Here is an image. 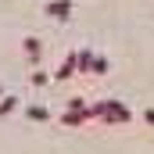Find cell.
Wrapping results in <instances>:
<instances>
[{
    "mask_svg": "<svg viewBox=\"0 0 154 154\" xmlns=\"http://www.w3.org/2000/svg\"><path fill=\"white\" fill-rule=\"evenodd\" d=\"M90 108H93V118H97V122H108V125H122V122L133 118V111H129L122 100H93Z\"/></svg>",
    "mask_w": 154,
    "mask_h": 154,
    "instance_id": "1",
    "label": "cell"
},
{
    "mask_svg": "<svg viewBox=\"0 0 154 154\" xmlns=\"http://www.w3.org/2000/svg\"><path fill=\"white\" fill-rule=\"evenodd\" d=\"M72 11H75V7H72V0H47V4H43V14H47V18H54V22H68V18H72Z\"/></svg>",
    "mask_w": 154,
    "mask_h": 154,
    "instance_id": "2",
    "label": "cell"
},
{
    "mask_svg": "<svg viewBox=\"0 0 154 154\" xmlns=\"http://www.w3.org/2000/svg\"><path fill=\"white\" fill-rule=\"evenodd\" d=\"M61 122L72 125V129H75V125H86V122H93V108H90V104H86V108H68V111L61 115Z\"/></svg>",
    "mask_w": 154,
    "mask_h": 154,
    "instance_id": "3",
    "label": "cell"
},
{
    "mask_svg": "<svg viewBox=\"0 0 154 154\" xmlns=\"http://www.w3.org/2000/svg\"><path fill=\"white\" fill-rule=\"evenodd\" d=\"M22 54H25V61L36 68L39 57H43V43H39V36H25V39H22Z\"/></svg>",
    "mask_w": 154,
    "mask_h": 154,
    "instance_id": "4",
    "label": "cell"
},
{
    "mask_svg": "<svg viewBox=\"0 0 154 154\" xmlns=\"http://www.w3.org/2000/svg\"><path fill=\"white\" fill-rule=\"evenodd\" d=\"M79 72V61H75V54H68L61 65H57V72H54V79H72Z\"/></svg>",
    "mask_w": 154,
    "mask_h": 154,
    "instance_id": "5",
    "label": "cell"
},
{
    "mask_svg": "<svg viewBox=\"0 0 154 154\" xmlns=\"http://www.w3.org/2000/svg\"><path fill=\"white\" fill-rule=\"evenodd\" d=\"M14 111H18V97H14V93H4V97H0V118L14 115Z\"/></svg>",
    "mask_w": 154,
    "mask_h": 154,
    "instance_id": "6",
    "label": "cell"
},
{
    "mask_svg": "<svg viewBox=\"0 0 154 154\" xmlns=\"http://www.w3.org/2000/svg\"><path fill=\"white\" fill-rule=\"evenodd\" d=\"M75 61H79V72L82 75L93 72V50H75Z\"/></svg>",
    "mask_w": 154,
    "mask_h": 154,
    "instance_id": "7",
    "label": "cell"
},
{
    "mask_svg": "<svg viewBox=\"0 0 154 154\" xmlns=\"http://www.w3.org/2000/svg\"><path fill=\"white\" fill-rule=\"evenodd\" d=\"M25 118H29V122H47L50 111H47L43 104H29V108H25Z\"/></svg>",
    "mask_w": 154,
    "mask_h": 154,
    "instance_id": "8",
    "label": "cell"
},
{
    "mask_svg": "<svg viewBox=\"0 0 154 154\" xmlns=\"http://www.w3.org/2000/svg\"><path fill=\"white\" fill-rule=\"evenodd\" d=\"M108 68H111V61H108L104 54H93V72H90V75H108Z\"/></svg>",
    "mask_w": 154,
    "mask_h": 154,
    "instance_id": "9",
    "label": "cell"
},
{
    "mask_svg": "<svg viewBox=\"0 0 154 154\" xmlns=\"http://www.w3.org/2000/svg\"><path fill=\"white\" fill-rule=\"evenodd\" d=\"M29 82H32V86H47V82H50V75H47L43 68H32V75H29Z\"/></svg>",
    "mask_w": 154,
    "mask_h": 154,
    "instance_id": "10",
    "label": "cell"
},
{
    "mask_svg": "<svg viewBox=\"0 0 154 154\" xmlns=\"http://www.w3.org/2000/svg\"><path fill=\"white\" fill-rule=\"evenodd\" d=\"M143 122H147V125H154V108H147V111H143Z\"/></svg>",
    "mask_w": 154,
    "mask_h": 154,
    "instance_id": "11",
    "label": "cell"
},
{
    "mask_svg": "<svg viewBox=\"0 0 154 154\" xmlns=\"http://www.w3.org/2000/svg\"><path fill=\"white\" fill-rule=\"evenodd\" d=\"M4 93H7V90H4V82H0V97H4Z\"/></svg>",
    "mask_w": 154,
    "mask_h": 154,
    "instance_id": "12",
    "label": "cell"
}]
</instances>
